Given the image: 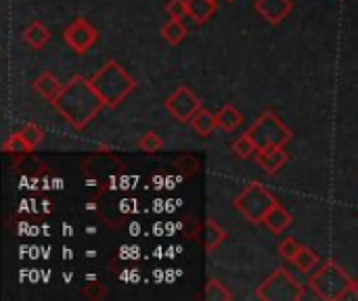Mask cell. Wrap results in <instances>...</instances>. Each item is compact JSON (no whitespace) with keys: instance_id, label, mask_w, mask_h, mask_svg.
Returning a JSON list of instances; mask_svg holds the SVG:
<instances>
[{"instance_id":"29","label":"cell","mask_w":358,"mask_h":301,"mask_svg":"<svg viewBox=\"0 0 358 301\" xmlns=\"http://www.w3.org/2000/svg\"><path fill=\"white\" fill-rule=\"evenodd\" d=\"M216 2H218V0H216Z\"/></svg>"},{"instance_id":"3","label":"cell","mask_w":358,"mask_h":301,"mask_svg":"<svg viewBox=\"0 0 358 301\" xmlns=\"http://www.w3.org/2000/svg\"><path fill=\"white\" fill-rule=\"evenodd\" d=\"M308 287L315 291L319 300L340 301L344 300L352 289L355 281L342 270L336 262H325L308 281Z\"/></svg>"},{"instance_id":"1","label":"cell","mask_w":358,"mask_h":301,"mask_svg":"<svg viewBox=\"0 0 358 301\" xmlns=\"http://www.w3.org/2000/svg\"><path fill=\"white\" fill-rule=\"evenodd\" d=\"M52 107L73 130H84L107 105L90 84V78L86 80L82 75H73L67 84H63L52 101Z\"/></svg>"},{"instance_id":"10","label":"cell","mask_w":358,"mask_h":301,"mask_svg":"<svg viewBox=\"0 0 358 301\" xmlns=\"http://www.w3.org/2000/svg\"><path fill=\"white\" fill-rule=\"evenodd\" d=\"M256 161L258 166L266 172V174H277L285 163H287V151L285 147H266V149H258L256 151Z\"/></svg>"},{"instance_id":"7","label":"cell","mask_w":358,"mask_h":301,"mask_svg":"<svg viewBox=\"0 0 358 301\" xmlns=\"http://www.w3.org/2000/svg\"><path fill=\"white\" fill-rule=\"evenodd\" d=\"M166 111L176 119V122H191V117L195 115V111L201 107L199 98L195 96V92L187 86H178L168 98H166Z\"/></svg>"},{"instance_id":"11","label":"cell","mask_w":358,"mask_h":301,"mask_svg":"<svg viewBox=\"0 0 358 301\" xmlns=\"http://www.w3.org/2000/svg\"><path fill=\"white\" fill-rule=\"evenodd\" d=\"M31 88L42 96V98H46V101H55V96L59 94V90L63 88V84L50 73V71H42L34 82H31Z\"/></svg>"},{"instance_id":"9","label":"cell","mask_w":358,"mask_h":301,"mask_svg":"<svg viewBox=\"0 0 358 301\" xmlns=\"http://www.w3.org/2000/svg\"><path fill=\"white\" fill-rule=\"evenodd\" d=\"M254 8L271 25H279L294 10V2L292 0H256Z\"/></svg>"},{"instance_id":"28","label":"cell","mask_w":358,"mask_h":301,"mask_svg":"<svg viewBox=\"0 0 358 301\" xmlns=\"http://www.w3.org/2000/svg\"><path fill=\"white\" fill-rule=\"evenodd\" d=\"M227 2H235V0H227Z\"/></svg>"},{"instance_id":"22","label":"cell","mask_w":358,"mask_h":301,"mask_svg":"<svg viewBox=\"0 0 358 301\" xmlns=\"http://www.w3.org/2000/svg\"><path fill=\"white\" fill-rule=\"evenodd\" d=\"M2 151H4V153H8V155H15V153L23 155V153H27V151H31V149H29V147H27V142L21 138V134H19V132H15V134H10V136L4 140Z\"/></svg>"},{"instance_id":"4","label":"cell","mask_w":358,"mask_h":301,"mask_svg":"<svg viewBox=\"0 0 358 301\" xmlns=\"http://www.w3.org/2000/svg\"><path fill=\"white\" fill-rule=\"evenodd\" d=\"M277 203V197L260 182H250L233 201L235 210L252 224H264V218Z\"/></svg>"},{"instance_id":"16","label":"cell","mask_w":358,"mask_h":301,"mask_svg":"<svg viewBox=\"0 0 358 301\" xmlns=\"http://www.w3.org/2000/svg\"><path fill=\"white\" fill-rule=\"evenodd\" d=\"M187 6H189V17L197 25L206 23L216 13V0H187Z\"/></svg>"},{"instance_id":"2","label":"cell","mask_w":358,"mask_h":301,"mask_svg":"<svg viewBox=\"0 0 358 301\" xmlns=\"http://www.w3.org/2000/svg\"><path fill=\"white\" fill-rule=\"evenodd\" d=\"M90 84L99 92V96L105 101L107 107H117L132 90L134 80L126 73V69L117 61H107L92 78Z\"/></svg>"},{"instance_id":"5","label":"cell","mask_w":358,"mask_h":301,"mask_svg":"<svg viewBox=\"0 0 358 301\" xmlns=\"http://www.w3.org/2000/svg\"><path fill=\"white\" fill-rule=\"evenodd\" d=\"M245 134L254 140V145H256L258 149H266V147H285V145L294 138V132L281 122L279 115H275V113H271V111L262 113V115L252 124V128H250Z\"/></svg>"},{"instance_id":"25","label":"cell","mask_w":358,"mask_h":301,"mask_svg":"<svg viewBox=\"0 0 358 301\" xmlns=\"http://www.w3.org/2000/svg\"><path fill=\"white\" fill-rule=\"evenodd\" d=\"M300 249H302V245H300L296 239L289 237V239H285V241L279 245V256H281L285 262H294V258L300 254Z\"/></svg>"},{"instance_id":"24","label":"cell","mask_w":358,"mask_h":301,"mask_svg":"<svg viewBox=\"0 0 358 301\" xmlns=\"http://www.w3.org/2000/svg\"><path fill=\"white\" fill-rule=\"evenodd\" d=\"M164 147V140L155 134V132H145L138 140V149L145 153H155Z\"/></svg>"},{"instance_id":"19","label":"cell","mask_w":358,"mask_h":301,"mask_svg":"<svg viewBox=\"0 0 358 301\" xmlns=\"http://www.w3.org/2000/svg\"><path fill=\"white\" fill-rule=\"evenodd\" d=\"M224 239H227V233L214 220H208L206 222V249L208 251L218 249V245H222Z\"/></svg>"},{"instance_id":"20","label":"cell","mask_w":358,"mask_h":301,"mask_svg":"<svg viewBox=\"0 0 358 301\" xmlns=\"http://www.w3.org/2000/svg\"><path fill=\"white\" fill-rule=\"evenodd\" d=\"M19 134H21V138L27 142V147H29L31 151L44 140V130H42L38 124H25V126L19 130Z\"/></svg>"},{"instance_id":"18","label":"cell","mask_w":358,"mask_h":301,"mask_svg":"<svg viewBox=\"0 0 358 301\" xmlns=\"http://www.w3.org/2000/svg\"><path fill=\"white\" fill-rule=\"evenodd\" d=\"M292 264H294L300 272H310V270H315V268L319 266V256H317L310 247H304V245H302L300 254L294 258Z\"/></svg>"},{"instance_id":"8","label":"cell","mask_w":358,"mask_h":301,"mask_svg":"<svg viewBox=\"0 0 358 301\" xmlns=\"http://www.w3.org/2000/svg\"><path fill=\"white\" fill-rule=\"evenodd\" d=\"M99 40V31L84 19V17H78L73 19L65 29H63V42L78 54L86 52L94 42Z\"/></svg>"},{"instance_id":"13","label":"cell","mask_w":358,"mask_h":301,"mask_svg":"<svg viewBox=\"0 0 358 301\" xmlns=\"http://www.w3.org/2000/svg\"><path fill=\"white\" fill-rule=\"evenodd\" d=\"M216 124H218V128L224 130V132H235V130L243 124V115H241V111H239L235 105L227 103V105L216 113Z\"/></svg>"},{"instance_id":"14","label":"cell","mask_w":358,"mask_h":301,"mask_svg":"<svg viewBox=\"0 0 358 301\" xmlns=\"http://www.w3.org/2000/svg\"><path fill=\"white\" fill-rule=\"evenodd\" d=\"M189 124H191V128H193L199 136H210V134L214 132V128H218L216 115L210 113V111L203 109V107H199V109L195 111V115L191 117Z\"/></svg>"},{"instance_id":"17","label":"cell","mask_w":358,"mask_h":301,"mask_svg":"<svg viewBox=\"0 0 358 301\" xmlns=\"http://www.w3.org/2000/svg\"><path fill=\"white\" fill-rule=\"evenodd\" d=\"M162 36H164V40H166L170 46H178V44L185 40V36H187V27H185L182 21H178V19H170V21L162 27Z\"/></svg>"},{"instance_id":"6","label":"cell","mask_w":358,"mask_h":301,"mask_svg":"<svg viewBox=\"0 0 358 301\" xmlns=\"http://www.w3.org/2000/svg\"><path fill=\"white\" fill-rule=\"evenodd\" d=\"M256 298L264 301H300L304 298V287L287 270H275L258 287Z\"/></svg>"},{"instance_id":"27","label":"cell","mask_w":358,"mask_h":301,"mask_svg":"<svg viewBox=\"0 0 358 301\" xmlns=\"http://www.w3.org/2000/svg\"><path fill=\"white\" fill-rule=\"evenodd\" d=\"M352 293H355V295H357V298H358V279H357V281H355V289H352Z\"/></svg>"},{"instance_id":"15","label":"cell","mask_w":358,"mask_h":301,"mask_svg":"<svg viewBox=\"0 0 358 301\" xmlns=\"http://www.w3.org/2000/svg\"><path fill=\"white\" fill-rule=\"evenodd\" d=\"M21 38H23V42H25L27 46H31V48H42V46L48 42L50 31H48L40 21H34V23H29V25L23 29Z\"/></svg>"},{"instance_id":"12","label":"cell","mask_w":358,"mask_h":301,"mask_svg":"<svg viewBox=\"0 0 358 301\" xmlns=\"http://www.w3.org/2000/svg\"><path fill=\"white\" fill-rule=\"evenodd\" d=\"M292 222H294L292 214H289L285 207H281L279 203H277V205L268 212V216L264 218V226H266L271 233H275V235H281L285 228L292 226Z\"/></svg>"},{"instance_id":"26","label":"cell","mask_w":358,"mask_h":301,"mask_svg":"<svg viewBox=\"0 0 358 301\" xmlns=\"http://www.w3.org/2000/svg\"><path fill=\"white\" fill-rule=\"evenodd\" d=\"M166 13L170 15V19H178V21H182V19L189 15L187 0H170V2L166 4Z\"/></svg>"},{"instance_id":"23","label":"cell","mask_w":358,"mask_h":301,"mask_svg":"<svg viewBox=\"0 0 358 301\" xmlns=\"http://www.w3.org/2000/svg\"><path fill=\"white\" fill-rule=\"evenodd\" d=\"M206 300L208 301H229L231 300V293L222 287L220 281L216 279H210L208 285H206Z\"/></svg>"},{"instance_id":"21","label":"cell","mask_w":358,"mask_h":301,"mask_svg":"<svg viewBox=\"0 0 358 301\" xmlns=\"http://www.w3.org/2000/svg\"><path fill=\"white\" fill-rule=\"evenodd\" d=\"M233 153L237 155V157H241V159H248V157H252V155H256V151H258V147L254 145V140L248 136V134H243V136H239L235 142H233Z\"/></svg>"}]
</instances>
